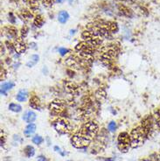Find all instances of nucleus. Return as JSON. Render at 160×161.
<instances>
[{
  "instance_id": "f257e3e1",
  "label": "nucleus",
  "mask_w": 160,
  "mask_h": 161,
  "mask_svg": "<svg viewBox=\"0 0 160 161\" xmlns=\"http://www.w3.org/2000/svg\"><path fill=\"white\" fill-rule=\"evenodd\" d=\"M119 47L116 44H109L102 47L100 50V61L105 66H109L116 57Z\"/></svg>"
},
{
  "instance_id": "f03ea898",
  "label": "nucleus",
  "mask_w": 160,
  "mask_h": 161,
  "mask_svg": "<svg viewBox=\"0 0 160 161\" xmlns=\"http://www.w3.org/2000/svg\"><path fill=\"white\" fill-rule=\"evenodd\" d=\"M82 39L84 41L91 44L94 47H99L102 43V40L104 39L103 35L99 32V30L94 26L93 27H90L87 30H85L81 34Z\"/></svg>"
},
{
  "instance_id": "7ed1b4c3",
  "label": "nucleus",
  "mask_w": 160,
  "mask_h": 161,
  "mask_svg": "<svg viewBox=\"0 0 160 161\" xmlns=\"http://www.w3.org/2000/svg\"><path fill=\"white\" fill-rule=\"evenodd\" d=\"M92 62V59L84 58L81 55L71 54L66 60V64L74 69H83L87 67H89Z\"/></svg>"
},
{
  "instance_id": "20e7f679",
  "label": "nucleus",
  "mask_w": 160,
  "mask_h": 161,
  "mask_svg": "<svg viewBox=\"0 0 160 161\" xmlns=\"http://www.w3.org/2000/svg\"><path fill=\"white\" fill-rule=\"evenodd\" d=\"M98 131H99V127L96 122L89 121V122L85 123L84 125H82V126L81 127V129L79 130L78 132L81 136L86 137L87 139L92 141L94 139V137H96Z\"/></svg>"
},
{
  "instance_id": "39448f33",
  "label": "nucleus",
  "mask_w": 160,
  "mask_h": 161,
  "mask_svg": "<svg viewBox=\"0 0 160 161\" xmlns=\"http://www.w3.org/2000/svg\"><path fill=\"white\" fill-rule=\"evenodd\" d=\"M129 136H130V142H131V147L132 148L139 147L140 145H142L144 143L145 139L147 138V137H146L143 128L141 127V125L132 130Z\"/></svg>"
},
{
  "instance_id": "423d86ee",
  "label": "nucleus",
  "mask_w": 160,
  "mask_h": 161,
  "mask_svg": "<svg viewBox=\"0 0 160 161\" xmlns=\"http://www.w3.org/2000/svg\"><path fill=\"white\" fill-rule=\"evenodd\" d=\"M96 47L92 46L91 44L86 42V41H82L79 44H77V46L75 47V51L76 53L84 57V58H88V59H92L95 52H96Z\"/></svg>"
},
{
  "instance_id": "0eeeda50",
  "label": "nucleus",
  "mask_w": 160,
  "mask_h": 161,
  "mask_svg": "<svg viewBox=\"0 0 160 161\" xmlns=\"http://www.w3.org/2000/svg\"><path fill=\"white\" fill-rule=\"evenodd\" d=\"M141 127L143 128L147 138L151 137L153 133L155 132V130L157 129L155 122H154V118L153 116H146L141 123Z\"/></svg>"
},
{
  "instance_id": "6e6552de",
  "label": "nucleus",
  "mask_w": 160,
  "mask_h": 161,
  "mask_svg": "<svg viewBox=\"0 0 160 161\" xmlns=\"http://www.w3.org/2000/svg\"><path fill=\"white\" fill-rule=\"evenodd\" d=\"M54 130L61 135L67 134L72 130V125L64 118H59L53 124Z\"/></svg>"
},
{
  "instance_id": "1a4fd4ad",
  "label": "nucleus",
  "mask_w": 160,
  "mask_h": 161,
  "mask_svg": "<svg viewBox=\"0 0 160 161\" xmlns=\"http://www.w3.org/2000/svg\"><path fill=\"white\" fill-rule=\"evenodd\" d=\"M117 146L122 152H127L131 147L130 136L127 132H121L117 137Z\"/></svg>"
},
{
  "instance_id": "9d476101",
  "label": "nucleus",
  "mask_w": 160,
  "mask_h": 161,
  "mask_svg": "<svg viewBox=\"0 0 160 161\" xmlns=\"http://www.w3.org/2000/svg\"><path fill=\"white\" fill-rule=\"evenodd\" d=\"M90 143H91L90 140H89L86 137H84L83 136H81L78 131L71 138V144H72V145L74 147L77 148V149L86 148L87 146L89 145Z\"/></svg>"
},
{
  "instance_id": "9b49d317",
  "label": "nucleus",
  "mask_w": 160,
  "mask_h": 161,
  "mask_svg": "<svg viewBox=\"0 0 160 161\" xmlns=\"http://www.w3.org/2000/svg\"><path fill=\"white\" fill-rule=\"evenodd\" d=\"M49 109L54 115H61L66 109V102L61 99H55L50 103Z\"/></svg>"
},
{
  "instance_id": "f8f14e48",
  "label": "nucleus",
  "mask_w": 160,
  "mask_h": 161,
  "mask_svg": "<svg viewBox=\"0 0 160 161\" xmlns=\"http://www.w3.org/2000/svg\"><path fill=\"white\" fill-rule=\"evenodd\" d=\"M13 46L15 48V52H17L18 54H23L26 51L27 46L26 44V42L24 41L23 38H17L15 39V41L13 42Z\"/></svg>"
},
{
  "instance_id": "ddd939ff",
  "label": "nucleus",
  "mask_w": 160,
  "mask_h": 161,
  "mask_svg": "<svg viewBox=\"0 0 160 161\" xmlns=\"http://www.w3.org/2000/svg\"><path fill=\"white\" fill-rule=\"evenodd\" d=\"M2 31L4 32V34L5 35V37L9 39H17L18 36V30L13 27V26H5L2 29Z\"/></svg>"
},
{
  "instance_id": "4468645a",
  "label": "nucleus",
  "mask_w": 160,
  "mask_h": 161,
  "mask_svg": "<svg viewBox=\"0 0 160 161\" xmlns=\"http://www.w3.org/2000/svg\"><path fill=\"white\" fill-rule=\"evenodd\" d=\"M37 118V115L34 111L32 110H28L26 112H25L24 116H23V120L27 123V124H32L33 123Z\"/></svg>"
},
{
  "instance_id": "2eb2a0df",
  "label": "nucleus",
  "mask_w": 160,
  "mask_h": 161,
  "mask_svg": "<svg viewBox=\"0 0 160 161\" xmlns=\"http://www.w3.org/2000/svg\"><path fill=\"white\" fill-rule=\"evenodd\" d=\"M15 86V83L13 82H3L1 84V95L5 96L7 94V92L11 89H12Z\"/></svg>"
},
{
  "instance_id": "dca6fc26",
  "label": "nucleus",
  "mask_w": 160,
  "mask_h": 161,
  "mask_svg": "<svg viewBox=\"0 0 160 161\" xmlns=\"http://www.w3.org/2000/svg\"><path fill=\"white\" fill-rule=\"evenodd\" d=\"M65 89L67 90V92H69L70 94H74V95H76L79 91V87L74 83V82H65Z\"/></svg>"
},
{
  "instance_id": "f3484780",
  "label": "nucleus",
  "mask_w": 160,
  "mask_h": 161,
  "mask_svg": "<svg viewBox=\"0 0 160 161\" xmlns=\"http://www.w3.org/2000/svg\"><path fill=\"white\" fill-rule=\"evenodd\" d=\"M36 131V125L35 124H28V125L26 127V129L24 130V135L27 137H31L32 134Z\"/></svg>"
},
{
  "instance_id": "a211bd4d",
  "label": "nucleus",
  "mask_w": 160,
  "mask_h": 161,
  "mask_svg": "<svg viewBox=\"0 0 160 161\" xmlns=\"http://www.w3.org/2000/svg\"><path fill=\"white\" fill-rule=\"evenodd\" d=\"M29 105L31 108L34 109H40V101L36 96H33L30 99Z\"/></svg>"
},
{
  "instance_id": "6ab92c4d",
  "label": "nucleus",
  "mask_w": 160,
  "mask_h": 161,
  "mask_svg": "<svg viewBox=\"0 0 160 161\" xmlns=\"http://www.w3.org/2000/svg\"><path fill=\"white\" fill-rule=\"evenodd\" d=\"M27 97H28V92H27V90L26 89H21L17 94L16 99H17L18 102H22L26 101Z\"/></svg>"
},
{
  "instance_id": "aec40b11",
  "label": "nucleus",
  "mask_w": 160,
  "mask_h": 161,
  "mask_svg": "<svg viewBox=\"0 0 160 161\" xmlns=\"http://www.w3.org/2000/svg\"><path fill=\"white\" fill-rule=\"evenodd\" d=\"M69 19V14L67 11H61L58 14V20L60 23L61 24H65Z\"/></svg>"
},
{
  "instance_id": "412c9836",
  "label": "nucleus",
  "mask_w": 160,
  "mask_h": 161,
  "mask_svg": "<svg viewBox=\"0 0 160 161\" xmlns=\"http://www.w3.org/2000/svg\"><path fill=\"white\" fill-rule=\"evenodd\" d=\"M153 118H154V122L156 125L157 129L160 130V108L157 109L154 113H153Z\"/></svg>"
},
{
  "instance_id": "4be33fe9",
  "label": "nucleus",
  "mask_w": 160,
  "mask_h": 161,
  "mask_svg": "<svg viewBox=\"0 0 160 161\" xmlns=\"http://www.w3.org/2000/svg\"><path fill=\"white\" fill-rule=\"evenodd\" d=\"M24 153L27 158H32L35 154V149L32 147V145H27L24 149Z\"/></svg>"
},
{
  "instance_id": "5701e85b",
  "label": "nucleus",
  "mask_w": 160,
  "mask_h": 161,
  "mask_svg": "<svg viewBox=\"0 0 160 161\" xmlns=\"http://www.w3.org/2000/svg\"><path fill=\"white\" fill-rule=\"evenodd\" d=\"M9 109L15 112V113H19L22 110V107L19 104H17L15 102H11L9 104Z\"/></svg>"
},
{
  "instance_id": "b1692460",
  "label": "nucleus",
  "mask_w": 160,
  "mask_h": 161,
  "mask_svg": "<svg viewBox=\"0 0 160 161\" xmlns=\"http://www.w3.org/2000/svg\"><path fill=\"white\" fill-rule=\"evenodd\" d=\"M39 57L37 54H33V55L31 56L30 61L26 63V66L29 67H33L34 65L39 62Z\"/></svg>"
},
{
  "instance_id": "393cba45",
  "label": "nucleus",
  "mask_w": 160,
  "mask_h": 161,
  "mask_svg": "<svg viewBox=\"0 0 160 161\" xmlns=\"http://www.w3.org/2000/svg\"><path fill=\"white\" fill-rule=\"evenodd\" d=\"M96 97L98 101L101 102V101L105 100V98H106V92L102 89H99V90L96 91Z\"/></svg>"
},
{
  "instance_id": "a878e982",
  "label": "nucleus",
  "mask_w": 160,
  "mask_h": 161,
  "mask_svg": "<svg viewBox=\"0 0 160 161\" xmlns=\"http://www.w3.org/2000/svg\"><path fill=\"white\" fill-rule=\"evenodd\" d=\"M33 24L37 26V27H41L44 24V19L41 16H37L35 17L34 19V21H33Z\"/></svg>"
},
{
  "instance_id": "bb28decb",
  "label": "nucleus",
  "mask_w": 160,
  "mask_h": 161,
  "mask_svg": "<svg viewBox=\"0 0 160 161\" xmlns=\"http://www.w3.org/2000/svg\"><path fill=\"white\" fill-rule=\"evenodd\" d=\"M32 141L33 144H35L37 145H41L44 142V138L41 136H39V135H35L32 138Z\"/></svg>"
},
{
  "instance_id": "cd10ccee",
  "label": "nucleus",
  "mask_w": 160,
  "mask_h": 161,
  "mask_svg": "<svg viewBox=\"0 0 160 161\" xmlns=\"http://www.w3.org/2000/svg\"><path fill=\"white\" fill-rule=\"evenodd\" d=\"M119 11L120 12L122 13V15H124V16H130L131 13H130V10L128 9L126 6L124 5H119Z\"/></svg>"
},
{
  "instance_id": "c85d7f7f",
  "label": "nucleus",
  "mask_w": 160,
  "mask_h": 161,
  "mask_svg": "<svg viewBox=\"0 0 160 161\" xmlns=\"http://www.w3.org/2000/svg\"><path fill=\"white\" fill-rule=\"evenodd\" d=\"M116 128H117V125H116V122L111 121L110 123H109V125H108V130H109V131H110V132H115Z\"/></svg>"
},
{
  "instance_id": "c756f323",
  "label": "nucleus",
  "mask_w": 160,
  "mask_h": 161,
  "mask_svg": "<svg viewBox=\"0 0 160 161\" xmlns=\"http://www.w3.org/2000/svg\"><path fill=\"white\" fill-rule=\"evenodd\" d=\"M22 16L24 17L23 19H32V14L29 11H24L22 13Z\"/></svg>"
},
{
  "instance_id": "7c9ffc66",
  "label": "nucleus",
  "mask_w": 160,
  "mask_h": 161,
  "mask_svg": "<svg viewBox=\"0 0 160 161\" xmlns=\"http://www.w3.org/2000/svg\"><path fill=\"white\" fill-rule=\"evenodd\" d=\"M5 44H6V47H7L8 51H9L11 54H13V52H15V48H14V46H13V44H11V43H9V42H6Z\"/></svg>"
},
{
  "instance_id": "2f4dec72",
  "label": "nucleus",
  "mask_w": 160,
  "mask_h": 161,
  "mask_svg": "<svg viewBox=\"0 0 160 161\" xmlns=\"http://www.w3.org/2000/svg\"><path fill=\"white\" fill-rule=\"evenodd\" d=\"M58 52L60 53V54H61V56H64V55H66V54L69 52V50L66 49V48H65V47H60V48L58 49Z\"/></svg>"
},
{
  "instance_id": "473e14b6",
  "label": "nucleus",
  "mask_w": 160,
  "mask_h": 161,
  "mask_svg": "<svg viewBox=\"0 0 160 161\" xmlns=\"http://www.w3.org/2000/svg\"><path fill=\"white\" fill-rule=\"evenodd\" d=\"M6 75H7V72H6V70L4 69V67H1V76H0L1 81L4 80V79H5V77H6Z\"/></svg>"
},
{
  "instance_id": "72a5a7b5",
  "label": "nucleus",
  "mask_w": 160,
  "mask_h": 161,
  "mask_svg": "<svg viewBox=\"0 0 160 161\" xmlns=\"http://www.w3.org/2000/svg\"><path fill=\"white\" fill-rule=\"evenodd\" d=\"M28 31H29L28 27H27V26H24V27L22 28V31H21V38L24 39V38L27 35Z\"/></svg>"
},
{
  "instance_id": "f704fd0d",
  "label": "nucleus",
  "mask_w": 160,
  "mask_h": 161,
  "mask_svg": "<svg viewBox=\"0 0 160 161\" xmlns=\"http://www.w3.org/2000/svg\"><path fill=\"white\" fill-rule=\"evenodd\" d=\"M5 145V135L3 131V130H1V146L3 147Z\"/></svg>"
},
{
  "instance_id": "c9c22d12",
  "label": "nucleus",
  "mask_w": 160,
  "mask_h": 161,
  "mask_svg": "<svg viewBox=\"0 0 160 161\" xmlns=\"http://www.w3.org/2000/svg\"><path fill=\"white\" fill-rule=\"evenodd\" d=\"M37 161H48V160H47L45 156L40 155V156H39V157L37 158Z\"/></svg>"
},
{
  "instance_id": "e433bc0d",
  "label": "nucleus",
  "mask_w": 160,
  "mask_h": 161,
  "mask_svg": "<svg viewBox=\"0 0 160 161\" xmlns=\"http://www.w3.org/2000/svg\"><path fill=\"white\" fill-rule=\"evenodd\" d=\"M54 150H55V151H56L57 152H60V153H61V154L62 156H64V153H63V152H61V149H60V148H59L58 146H55V147H54Z\"/></svg>"
},
{
  "instance_id": "4c0bfd02",
  "label": "nucleus",
  "mask_w": 160,
  "mask_h": 161,
  "mask_svg": "<svg viewBox=\"0 0 160 161\" xmlns=\"http://www.w3.org/2000/svg\"><path fill=\"white\" fill-rule=\"evenodd\" d=\"M154 161H160V154H156L155 155Z\"/></svg>"
},
{
  "instance_id": "58836bf2",
  "label": "nucleus",
  "mask_w": 160,
  "mask_h": 161,
  "mask_svg": "<svg viewBox=\"0 0 160 161\" xmlns=\"http://www.w3.org/2000/svg\"><path fill=\"white\" fill-rule=\"evenodd\" d=\"M122 2H125V3H133L134 0H120Z\"/></svg>"
},
{
  "instance_id": "ea45409f",
  "label": "nucleus",
  "mask_w": 160,
  "mask_h": 161,
  "mask_svg": "<svg viewBox=\"0 0 160 161\" xmlns=\"http://www.w3.org/2000/svg\"><path fill=\"white\" fill-rule=\"evenodd\" d=\"M56 1H57V2H59V3H61V2H62L63 0H56Z\"/></svg>"
},
{
  "instance_id": "a19ab883",
  "label": "nucleus",
  "mask_w": 160,
  "mask_h": 161,
  "mask_svg": "<svg viewBox=\"0 0 160 161\" xmlns=\"http://www.w3.org/2000/svg\"><path fill=\"white\" fill-rule=\"evenodd\" d=\"M143 161H149V160H143Z\"/></svg>"
},
{
  "instance_id": "79ce46f5",
  "label": "nucleus",
  "mask_w": 160,
  "mask_h": 161,
  "mask_svg": "<svg viewBox=\"0 0 160 161\" xmlns=\"http://www.w3.org/2000/svg\"><path fill=\"white\" fill-rule=\"evenodd\" d=\"M68 161H70V160H68Z\"/></svg>"
}]
</instances>
